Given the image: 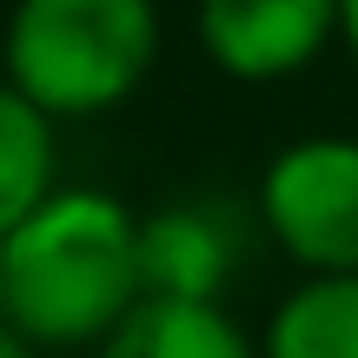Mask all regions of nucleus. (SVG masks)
<instances>
[{"label": "nucleus", "instance_id": "1", "mask_svg": "<svg viewBox=\"0 0 358 358\" xmlns=\"http://www.w3.org/2000/svg\"><path fill=\"white\" fill-rule=\"evenodd\" d=\"M140 299V213L100 186H53L0 239V319L34 352L100 345Z\"/></svg>", "mask_w": 358, "mask_h": 358}, {"label": "nucleus", "instance_id": "2", "mask_svg": "<svg viewBox=\"0 0 358 358\" xmlns=\"http://www.w3.org/2000/svg\"><path fill=\"white\" fill-rule=\"evenodd\" d=\"M159 60L153 0H13L0 66L53 120H100L146 87Z\"/></svg>", "mask_w": 358, "mask_h": 358}, {"label": "nucleus", "instance_id": "3", "mask_svg": "<svg viewBox=\"0 0 358 358\" xmlns=\"http://www.w3.org/2000/svg\"><path fill=\"white\" fill-rule=\"evenodd\" d=\"M259 226L299 272H358V140L312 133L259 173Z\"/></svg>", "mask_w": 358, "mask_h": 358}, {"label": "nucleus", "instance_id": "4", "mask_svg": "<svg viewBox=\"0 0 358 358\" xmlns=\"http://www.w3.org/2000/svg\"><path fill=\"white\" fill-rule=\"evenodd\" d=\"M345 27V0H199V47L226 80L266 87L319 60Z\"/></svg>", "mask_w": 358, "mask_h": 358}, {"label": "nucleus", "instance_id": "5", "mask_svg": "<svg viewBox=\"0 0 358 358\" xmlns=\"http://www.w3.org/2000/svg\"><path fill=\"white\" fill-rule=\"evenodd\" d=\"M146 299H219L232 279V226L213 206H159L140 219Z\"/></svg>", "mask_w": 358, "mask_h": 358}, {"label": "nucleus", "instance_id": "6", "mask_svg": "<svg viewBox=\"0 0 358 358\" xmlns=\"http://www.w3.org/2000/svg\"><path fill=\"white\" fill-rule=\"evenodd\" d=\"M93 358H266L219 299H140Z\"/></svg>", "mask_w": 358, "mask_h": 358}, {"label": "nucleus", "instance_id": "7", "mask_svg": "<svg viewBox=\"0 0 358 358\" xmlns=\"http://www.w3.org/2000/svg\"><path fill=\"white\" fill-rule=\"evenodd\" d=\"M259 352L266 358H358V272H306L272 306Z\"/></svg>", "mask_w": 358, "mask_h": 358}, {"label": "nucleus", "instance_id": "8", "mask_svg": "<svg viewBox=\"0 0 358 358\" xmlns=\"http://www.w3.org/2000/svg\"><path fill=\"white\" fill-rule=\"evenodd\" d=\"M53 127L7 73H0V239L53 192Z\"/></svg>", "mask_w": 358, "mask_h": 358}, {"label": "nucleus", "instance_id": "9", "mask_svg": "<svg viewBox=\"0 0 358 358\" xmlns=\"http://www.w3.org/2000/svg\"><path fill=\"white\" fill-rule=\"evenodd\" d=\"M0 358H40V352H34V345H27V338H20V332H13V325H7V319H0Z\"/></svg>", "mask_w": 358, "mask_h": 358}, {"label": "nucleus", "instance_id": "10", "mask_svg": "<svg viewBox=\"0 0 358 358\" xmlns=\"http://www.w3.org/2000/svg\"><path fill=\"white\" fill-rule=\"evenodd\" d=\"M338 40H345V53L358 60V0H345V27H338Z\"/></svg>", "mask_w": 358, "mask_h": 358}]
</instances>
